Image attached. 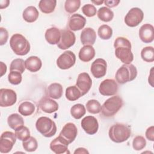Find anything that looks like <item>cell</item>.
<instances>
[{"instance_id":"cell-5","label":"cell","mask_w":154,"mask_h":154,"mask_svg":"<svg viewBox=\"0 0 154 154\" xmlns=\"http://www.w3.org/2000/svg\"><path fill=\"white\" fill-rule=\"evenodd\" d=\"M137 75V70L134 65L125 64L117 70L115 78L118 83L123 84L133 81Z\"/></svg>"},{"instance_id":"cell-35","label":"cell","mask_w":154,"mask_h":154,"mask_svg":"<svg viewBox=\"0 0 154 154\" xmlns=\"http://www.w3.org/2000/svg\"><path fill=\"white\" fill-rule=\"evenodd\" d=\"M97 34L99 37L103 40H108L112 35V28L107 25H102L99 26Z\"/></svg>"},{"instance_id":"cell-7","label":"cell","mask_w":154,"mask_h":154,"mask_svg":"<svg viewBox=\"0 0 154 154\" xmlns=\"http://www.w3.org/2000/svg\"><path fill=\"white\" fill-rule=\"evenodd\" d=\"M16 141L15 134L10 131L4 132L0 138V152L2 153L10 152Z\"/></svg>"},{"instance_id":"cell-23","label":"cell","mask_w":154,"mask_h":154,"mask_svg":"<svg viewBox=\"0 0 154 154\" xmlns=\"http://www.w3.org/2000/svg\"><path fill=\"white\" fill-rule=\"evenodd\" d=\"M25 68L31 72L38 71L42 66V63L40 58L36 56H31L25 61Z\"/></svg>"},{"instance_id":"cell-34","label":"cell","mask_w":154,"mask_h":154,"mask_svg":"<svg viewBox=\"0 0 154 154\" xmlns=\"http://www.w3.org/2000/svg\"><path fill=\"white\" fill-rule=\"evenodd\" d=\"M86 108L88 112L95 114L101 111L102 106L97 100L91 99L86 103Z\"/></svg>"},{"instance_id":"cell-6","label":"cell","mask_w":154,"mask_h":154,"mask_svg":"<svg viewBox=\"0 0 154 154\" xmlns=\"http://www.w3.org/2000/svg\"><path fill=\"white\" fill-rule=\"evenodd\" d=\"M37 130L45 137H51L57 132L55 123L48 117H40L35 123Z\"/></svg>"},{"instance_id":"cell-25","label":"cell","mask_w":154,"mask_h":154,"mask_svg":"<svg viewBox=\"0 0 154 154\" xmlns=\"http://www.w3.org/2000/svg\"><path fill=\"white\" fill-rule=\"evenodd\" d=\"M63 89L62 85L59 83H52L50 84L46 90L47 95L54 99H58L63 95Z\"/></svg>"},{"instance_id":"cell-2","label":"cell","mask_w":154,"mask_h":154,"mask_svg":"<svg viewBox=\"0 0 154 154\" xmlns=\"http://www.w3.org/2000/svg\"><path fill=\"white\" fill-rule=\"evenodd\" d=\"M131 134L130 127L127 125L119 123L111 126L108 132V135L111 140L117 143L126 141L130 137Z\"/></svg>"},{"instance_id":"cell-38","label":"cell","mask_w":154,"mask_h":154,"mask_svg":"<svg viewBox=\"0 0 154 154\" xmlns=\"http://www.w3.org/2000/svg\"><path fill=\"white\" fill-rule=\"evenodd\" d=\"M10 71H18L20 73H23L25 70L24 60L21 58H16L13 60L10 64Z\"/></svg>"},{"instance_id":"cell-4","label":"cell","mask_w":154,"mask_h":154,"mask_svg":"<svg viewBox=\"0 0 154 154\" xmlns=\"http://www.w3.org/2000/svg\"><path fill=\"white\" fill-rule=\"evenodd\" d=\"M123 104V100L119 96H112L106 99L103 103L101 112L105 117H112L120 110Z\"/></svg>"},{"instance_id":"cell-33","label":"cell","mask_w":154,"mask_h":154,"mask_svg":"<svg viewBox=\"0 0 154 154\" xmlns=\"http://www.w3.org/2000/svg\"><path fill=\"white\" fill-rule=\"evenodd\" d=\"M141 58L146 62L151 63L154 61V51L152 46H146L141 51Z\"/></svg>"},{"instance_id":"cell-10","label":"cell","mask_w":154,"mask_h":154,"mask_svg":"<svg viewBox=\"0 0 154 154\" xmlns=\"http://www.w3.org/2000/svg\"><path fill=\"white\" fill-rule=\"evenodd\" d=\"M17 100L16 92L8 88L0 90V106L1 107H8L13 105Z\"/></svg>"},{"instance_id":"cell-40","label":"cell","mask_w":154,"mask_h":154,"mask_svg":"<svg viewBox=\"0 0 154 154\" xmlns=\"http://www.w3.org/2000/svg\"><path fill=\"white\" fill-rule=\"evenodd\" d=\"M146 146V139L141 135L135 137L132 141L133 149L135 150H141L143 149Z\"/></svg>"},{"instance_id":"cell-32","label":"cell","mask_w":154,"mask_h":154,"mask_svg":"<svg viewBox=\"0 0 154 154\" xmlns=\"http://www.w3.org/2000/svg\"><path fill=\"white\" fill-rule=\"evenodd\" d=\"M86 112L85 106L81 103H77L72 106L70 109V114L75 119H80Z\"/></svg>"},{"instance_id":"cell-31","label":"cell","mask_w":154,"mask_h":154,"mask_svg":"<svg viewBox=\"0 0 154 154\" xmlns=\"http://www.w3.org/2000/svg\"><path fill=\"white\" fill-rule=\"evenodd\" d=\"M97 17L102 21L108 22L113 19L114 13L109 8L102 7L100 8L97 11Z\"/></svg>"},{"instance_id":"cell-42","label":"cell","mask_w":154,"mask_h":154,"mask_svg":"<svg viewBox=\"0 0 154 154\" xmlns=\"http://www.w3.org/2000/svg\"><path fill=\"white\" fill-rule=\"evenodd\" d=\"M82 11L87 17H93L96 14V8L92 4H85L82 7Z\"/></svg>"},{"instance_id":"cell-27","label":"cell","mask_w":154,"mask_h":154,"mask_svg":"<svg viewBox=\"0 0 154 154\" xmlns=\"http://www.w3.org/2000/svg\"><path fill=\"white\" fill-rule=\"evenodd\" d=\"M7 123L9 127L14 130L24 125L23 117L17 113L10 115L7 118Z\"/></svg>"},{"instance_id":"cell-39","label":"cell","mask_w":154,"mask_h":154,"mask_svg":"<svg viewBox=\"0 0 154 154\" xmlns=\"http://www.w3.org/2000/svg\"><path fill=\"white\" fill-rule=\"evenodd\" d=\"M15 135L17 139L23 141L30 137V131L27 127L22 126L15 130Z\"/></svg>"},{"instance_id":"cell-46","label":"cell","mask_w":154,"mask_h":154,"mask_svg":"<svg viewBox=\"0 0 154 154\" xmlns=\"http://www.w3.org/2000/svg\"><path fill=\"white\" fill-rule=\"evenodd\" d=\"M1 76H2L7 71V66L3 63L1 62Z\"/></svg>"},{"instance_id":"cell-3","label":"cell","mask_w":154,"mask_h":154,"mask_svg":"<svg viewBox=\"0 0 154 154\" xmlns=\"http://www.w3.org/2000/svg\"><path fill=\"white\" fill-rule=\"evenodd\" d=\"M10 45L12 51L17 55H25L30 51V44L22 34H13L10 40Z\"/></svg>"},{"instance_id":"cell-28","label":"cell","mask_w":154,"mask_h":154,"mask_svg":"<svg viewBox=\"0 0 154 154\" xmlns=\"http://www.w3.org/2000/svg\"><path fill=\"white\" fill-rule=\"evenodd\" d=\"M56 4L57 1L55 0H41L39 2L38 7L42 13L49 14L54 11Z\"/></svg>"},{"instance_id":"cell-11","label":"cell","mask_w":154,"mask_h":154,"mask_svg":"<svg viewBox=\"0 0 154 154\" xmlns=\"http://www.w3.org/2000/svg\"><path fill=\"white\" fill-rule=\"evenodd\" d=\"M61 37L57 46L60 49H66L72 46L76 41L75 34L69 29L61 30Z\"/></svg>"},{"instance_id":"cell-17","label":"cell","mask_w":154,"mask_h":154,"mask_svg":"<svg viewBox=\"0 0 154 154\" xmlns=\"http://www.w3.org/2000/svg\"><path fill=\"white\" fill-rule=\"evenodd\" d=\"M69 144V143L65 139L59 135L51 142L50 149L56 154L64 153L67 152Z\"/></svg>"},{"instance_id":"cell-47","label":"cell","mask_w":154,"mask_h":154,"mask_svg":"<svg viewBox=\"0 0 154 154\" xmlns=\"http://www.w3.org/2000/svg\"><path fill=\"white\" fill-rule=\"evenodd\" d=\"M10 4V1L8 0H5V1H0V8L1 9L5 8L8 6Z\"/></svg>"},{"instance_id":"cell-14","label":"cell","mask_w":154,"mask_h":154,"mask_svg":"<svg viewBox=\"0 0 154 154\" xmlns=\"http://www.w3.org/2000/svg\"><path fill=\"white\" fill-rule=\"evenodd\" d=\"M106 67L107 64L105 60L97 58L92 63L90 71L94 78H101L106 75Z\"/></svg>"},{"instance_id":"cell-24","label":"cell","mask_w":154,"mask_h":154,"mask_svg":"<svg viewBox=\"0 0 154 154\" xmlns=\"http://www.w3.org/2000/svg\"><path fill=\"white\" fill-rule=\"evenodd\" d=\"M95 50L91 45H85L79 51L78 57L84 62L91 61L95 56Z\"/></svg>"},{"instance_id":"cell-37","label":"cell","mask_w":154,"mask_h":154,"mask_svg":"<svg viewBox=\"0 0 154 154\" xmlns=\"http://www.w3.org/2000/svg\"><path fill=\"white\" fill-rule=\"evenodd\" d=\"M80 5L79 0H67L64 4V8L66 12L72 14L79 9Z\"/></svg>"},{"instance_id":"cell-1","label":"cell","mask_w":154,"mask_h":154,"mask_svg":"<svg viewBox=\"0 0 154 154\" xmlns=\"http://www.w3.org/2000/svg\"><path fill=\"white\" fill-rule=\"evenodd\" d=\"M115 55L116 57L125 64H129L134 60L131 51V43L125 37H119L114 41Z\"/></svg>"},{"instance_id":"cell-15","label":"cell","mask_w":154,"mask_h":154,"mask_svg":"<svg viewBox=\"0 0 154 154\" xmlns=\"http://www.w3.org/2000/svg\"><path fill=\"white\" fill-rule=\"evenodd\" d=\"M92 80L90 75L86 72H82L78 75L76 86L81 91L82 96L85 95L91 87Z\"/></svg>"},{"instance_id":"cell-16","label":"cell","mask_w":154,"mask_h":154,"mask_svg":"<svg viewBox=\"0 0 154 154\" xmlns=\"http://www.w3.org/2000/svg\"><path fill=\"white\" fill-rule=\"evenodd\" d=\"M77 134L78 129L75 125L73 123H67L64 126L59 135L70 144L75 140Z\"/></svg>"},{"instance_id":"cell-48","label":"cell","mask_w":154,"mask_h":154,"mask_svg":"<svg viewBox=\"0 0 154 154\" xmlns=\"http://www.w3.org/2000/svg\"><path fill=\"white\" fill-rule=\"evenodd\" d=\"M88 153V152L85 149V148H82L79 147L76 149V150L74 152V153Z\"/></svg>"},{"instance_id":"cell-8","label":"cell","mask_w":154,"mask_h":154,"mask_svg":"<svg viewBox=\"0 0 154 154\" xmlns=\"http://www.w3.org/2000/svg\"><path fill=\"white\" fill-rule=\"evenodd\" d=\"M144 17L143 11L138 7L131 8L125 17V22L128 26L135 27L138 26Z\"/></svg>"},{"instance_id":"cell-20","label":"cell","mask_w":154,"mask_h":154,"mask_svg":"<svg viewBox=\"0 0 154 154\" xmlns=\"http://www.w3.org/2000/svg\"><path fill=\"white\" fill-rule=\"evenodd\" d=\"M86 23V19L79 14H72L69 20V27L74 31L82 29Z\"/></svg>"},{"instance_id":"cell-30","label":"cell","mask_w":154,"mask_h":154,"mask_svg":"<svg viewBox=\"0 0 154 154\" xmlns=\"http://www.w3.org/2000/svg\"><path fill=\"white\" fill-rule=\"evenodd\" d=\"M82 96L81 91L76 85L69 86L66 89V97L70 101H75Z\"/></svg>"},{"instance_id":"cell-29","label":"cell","mask_w":154,"mask_h":154,"mask_svg":"<svg viewBox=\"0 0 154 154\" xmlns=\"http://www.w3.org/2000/svg\"><path fill=\"white\" fill-rule=\"evenodd\" d=\"M35 111L34 105L29 101L22 102L18 108V111L23 116H31Z\"/></svg>"},{"instance_id":"cell-44","label":"cell","mask_w":154,"mask_h":154,"mask_svg":"<svg viewBox=\"0 0 154 154\" xmlns=\"http://www.w3.org/2000/svg\"><path fill=\"white\" fill-rule=\"evenodd\" d=\"M146 137L150 141H153L154 140V127H153V126H152L147 129V130L146 131Z\"/></svg>"},{"instance_id":"cell-12","label":"cell","mask_w":154,"mask_h":154,"mask_svg":"<svg viewBox=\"0 0 154 154\" xmlns=\"http://www.w3.org/2000/svg\"><path fill=\"white\" fill-rule=\"evenodd\" d=\"M99 91L103 96H112L117 93L118 85L115 80L112 79H106L100 84Z\"/></svg>"},{"instance_id":"cell-45","label":"cell","mask_w":154,"mask_h":154,"mask_svg":"<svg viewBox=\"0 0 154 154\" xmlns=\"http://www.w3.org/2000/svg\"><path fill=\"white\" fill-rule=\"evenodd\" d=\"M120 1L119 0H118V1H116V0H111V1L106 0V1H104L103 2L106 5V6L112 8V7H116L120 3Z\"/></svg>"},{"instance_id":"cell-41","label":"cell","mask_w":154,"mask_h":154,"mask_svg":"<svg viewBox=\"0 0 154 154\" xmlns=\"http://www.w3.org/2000/svg\"><path fill=\"white\" fill-rule=\"evenodd\" d=\"M22 79V73L18 71H10L8 75V80L11 84L18 85L19 84Z\"/></svg>"},{"instance_id":"cell-36","label":"cell","mask_w":154,"mask_h":154,"mask_svg":"<svg viewBox=\"0 0 154 154\" xmlns=\"http://www.w3.org/2000/svg\"><path fill=\"white\" fill-rule=\"evenodd\" d=\"M22 146L26 152H34L38 147V143L36 139L33 137H30L29 138L22 142Z\"/></svg>"},{"instance_id":"cell-26","label":"cell","mask_w":154,"mask_h":154,"mask_svg":"<svg viewBox=\"0 0 154 154\" xmlns=\"http://www.w3.org/2000/svg\"><path fill=\"white\" fill-rule=\"evenodd\" d=\"M39 13L37 9L34 6H29L26 7L23 11V19L28 23L35 22L38 17Z\"/></svg>"},{"instance_id":"cell-13","label":"cell","mask_w":154,"mask_h":154,"mask_svg":"<svg viewBox=\"0 0 154 154\" xmlns=\"http://www.w3.org/2000/svg\"><path fill=\"white\" fill-rule=\"evenodd\" d=\"M83 130L88 135L95 134L99 128L97 120L93 116H88L83 118L81 122Z\"/></svg>"},{"instance_id":"cell-19","label":"cell","mask_w":154,"mask_h":154,"mask_svg":"<svg viewBox=\"0 0 154 154\" xmlns=\"http://www.w3.org/2000/svg\"><path fill=\"white\" fill-rule=\"evenodd\" d=\"M40 108L45 112L52 113L56 112L58 109V103L52 99L47 97H42L39 102Z\"/></svg>"},{"instance_id":"cell-49","label":"cell","mask_w":154,"mask_h":154,"mask_svg":"<svg viewBox=\"0 0 154 154\" xmlns=\"http://www.w3.org/2000/svg\"><path fill=\"white\" fill-rule=\"evenodd\" d=\"M93 3L97 5H101L102 3H103V1H91Z\"/></svg>"},{"instance_id":"cell-18","label":"cell","mask_w":154,"mask_h":154,"mask_svg":"<svg viewBox=\"0 0 154 154\" xmlns=\"http://www.w3.org/2000/svg\"><path fill=\"white\" fill-rule=\"evenodd\" d=\"M139 37L141 40L145 43H149L154 39V28L149 23L143 25L139 29Z\"/></svg>"},{"instance_id":"cell-43","label":"cell","mask_w":154,"mask_h":154,"mask_svg":"<svg viewBox=\"0 0 154 154\" xmlns=\"http://www.w3.org/2000/svg\"><path fill=\"white\" fill-rule=\"evenodd\" d=\"M0 45H4L7 42L8 38V33L7 29L3 27L0 28Z\"/></svg>"},{"instance_id":"cell-21","label":"cell","mask_w":154,"mask_h":154,"mask_svg":"<svg viewBox=\"0 0 154 154\" xmlns=\"http://www.w3.org/2000/svg\"><path fill=\"white\" fill-rule=\"evenodd\" d=\"M80 39L82 44L84 46L94 45L96 39L95 31L90 27L84 29L81 33Z\"/></svg>"},{"instance_id":"cell-22","label":"cell","mask_w":154,"mask_h":154,"mask_svg":"<svg viewBox=\"0 0 154 154\" xmlns=\"http://www.w3.org/2000/svg\"><path fill=\"white\" fill-rule=\"evenodd\" d=\"M46 42L50 45H56L60 42L61 31L56 27H51L46 29L45 34Z\"/></svg>"},{"instance_id":"cell-9","label":"cell","mask_w":154,"mask_h":154,"mask_svg":"<svg viewBox=\"0 0 154 154\" xmlns=\"http://www.w3.org/2000/svg\"><path fill=\"white\" fill-rule=\"evenodd\" d=\"M75 61L76 56L75 54L72 51H66L57 58V65L60 69L66 70L73 66Z\"/></svg>"}]
</instances>
